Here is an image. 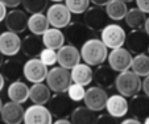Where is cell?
<instances>
[{
    "label": "cell",
    "mask_w": 149,
    "mask_h": 124,
    "mask_svg": "<svg viewBox=\"0 0 149 124\" xmlns=\"http://www.w3.org/2000/svg\"><path fill=\"white\" fill-rule=\"evenodd\" d=\"M131 69L139 77L148 75L149 74V56H146L145 53L135 54V57L132 58Z\"/></svg>",
    "instance_id": "obj_31"
},
{
    "label": "cell",
    "mask_w": 149,
    "mask_h": 124,
    "mask_svg": "<svg viewBox=\"0 0 149 124\" xmlns=\"http://www.w3.org/2000/svg\"><path fill=\"white\" fill-rule=\"evenodd\" d=\"M83 23L93 32L102 31L108 24V16L104 7L93 6L83 12Z\"/></svg>",
    "instance_id": "obj_7"
},
{
    "label": "cell",
    "mask_w": 149,
    "mask_h": 124,
    "mask_svg": "<svg viewBox=\"0 0 149 124\" xmlns=\"http://www.w3.org/2000/svg\"><path fill=\"white\" fill-rule=\"evenodd\" d=\"M143 29L145 31V33L149 36V17H146V19H145V23H144Z\"/></svg>",
    "instance_id": "obj_44"
},
{
    "label": "cell",
    "mask_w": 149,
    "mask_h": 124,
    "mask_svg": "<svg viewBox=\"0 0 149 124\" xmlns=\"http://www.w3.org/2000/svg\"><path fill=\"white\" fill-rule=\"evenodd\" d=\"M1 121L6 124H20L24 119V108L20 103L9 100L8 103L3 104L1 111Z\"/></svg>",
    "instance_id": "obj_18"
},
{
    "label": "cell",
    "mask_w": 149,
    "mask_h": 124,
    "mask_svg": "<svg viewBox=\"0 0 149 124\" xmlns=\"http://www.w3.org/2000/svg\"><path fill=\"white\" fill-rule=\"evenodd\" d=\"M125 44L128 50L133 54L145 53L149 45V36L144 29H132L125 37Z\"/></svg>",
    "instance_id": "obj_13"
},
{
    "label": "cell",
    "mask_w": 149,
    "mask_h": 124,
    "mask_svg": "<svg viewBox=\"0 0 149 124\" xmlns=\"http://www.w3.org/2000/svg\"><path fill=\"white\" fill-rule=\"evenodd\" d=\"M54 123L56 124H69L70 120H69L68 118H58V120H56Z\"/></svg>",
    "instance_id": "obj_43"
},
{
    "label": "cell",
    "mask_w": 149,
    "mask_h": 124,
    "mask_svg": "<svg viewBox=\"0 0 149 124\" xmlns=\"http://www.w3.org/2000/svg\"><path fill=\"white\" fill-rule=\"evenodd\" d=\"M81 59L90 66H98L107 61L108 50L103 41L99 38H88L81 45Z\"/></svg>",
    "instance_id": "obj_1"
},
{
    "label": "cell",
    "mask_w": 149,
    "mask_h": 124,
    "mask_svg": "<svg viewBox=\"0 0 149 124\" xmlns=\"http://www.w3.org/2000/svg\"><path fill=\"white\" fill-rule=\"evenodd\" d=\"M66 94H68L69 98H70L73 102H81V100H83V98H84L86 88H84V86L78 85V83H73V82H71V85L69 86Z\"/></svg>",
    "instance_id": "obj_35"
},
{
    "label": "cell",
    "mask_w": 149,
    "mask_h": 124,
    "mask_svg": "<svg viewBox=\"0 0 149 124\" xmlns=\"http://www.w3.org/2000/svg\"><path fill=\"white\" fill-rule=\"evenodd\" d=\"M146 50H148V54H149V45H148V49H146Z\"/></svg>",
    "instance_id": "obj_51"
},
{
    "label": "cell",
    "mask_w": 149,
    "mask_h": 124,
    "mask_svg": "<svg viewBox=\"0 0 149 124\" xmlns=\"http://www.w3.org/2000/svg\"><path fill=\"white\" fill-rule=\"evenodd\" d=\"M96 123L99 124H115L118 123V119L113 118V116H111L110 114H103V115H99L98 118H96Z\"/></svg>",
    "instance_id": "obj_36"
},
{
    "label": "cell",
    "mask_w": 149,
    "mask_h": 124,
    "mask_svg": "<svg viewBox=\"0 0 149 124\" xmlns=\"http://www.w3.org/2000/svg\"><path fill=\"white\" fill-rule=\"evenodd\" d=\"M48 74V66L44 65L38 57H32L24 63L23 77L31 83L44 82Z\"/></svg>",
    "instance_id": "obj_10"
},
{
    "label": "cell",
    "mask_w": 149,
    "mask_h": 124,
    "mask_svg": "<svg viewBox=\"0 0 149 124\" xmlns=\"http://www.w3.org/2000/svg\"><path fill=\"white\" fill-rule=\"evenodd\" d=\"M6 15H7V7L1 3V0H0V23L4 21L6 19Z\"/></svg>",
    "instance_id": "obj_40"
},
{
    "label": "cell",
    "mask_w": 149,
    "mask_h": 124,
    "mask_svg": "<svg viewBox=\"0 0 149 124\" xmlns=\"http://www.w3.org/2000/svg\"><path fill=\"white\" fill-rule=\"evenodd\" d=\"M7 95H8L9 100L23 104L29 99V87L26 86V83H24L23 81H13L11 82L8 90H7Z\"/></svg>",
    "instance_id": "obj_24"
},
{
    "label": "cell",
    "mask_w": 149,
    "mask_h": 124,
    "mask_svg": "<svg viewBox=\"0 0 149 124\" xmlns=\"http://www.w3.org/2000/svg\"><path fill=\"white\" fill-rule=\"evenodd\" d=\"M70 77L73 83L87 86L93 82L94 70L87 63H77L73 69H70Z\"/></svg>",
    "instance_id": "obj_22"
},
{
    "label": "cell",
    "mask_w": 149,
    "mask_h": 124,
    "mask_svg": "<svg viewBox=\"0 0 149 124\" xmlns=\"http://www.w3.org/2000/svg\"><path fill=\"white\" fill-rule=\"evenodd\" d=\"M108 1L110 0H90V3H93L94 6H100V7H104Z\"/></svg>",
    "instance_id": "obj_42"
},
{
    "label": "cell",
    "mask_w": 149,
    "mask_h": 124,
    "mask_svg": "<svg viewBox=\"0 0 149 124\" xmlns=\"http://www.w3.org/2000/svg\"><path fill=\"white\" fill-rule=\"evenodd\" d=\"M25 124H50L53 123V115L50 114L45 104H32L26 110H24V119Z\"/></svg>",
    "instance_id": "obj_11"
},
{
    "label": "cell",
    "mask_w": 149,
    "mask_h": 124,
    "mask_svg": "<svg viewBox=\"0 0 149 124\" xmlns=\"http://www.w3.org/2000/svg\"><path fill=\"white\" fill-rule=\"evenodd\" d=\"M46 85L53 93H66L71 85V77L69 69L62 66H53L46 74Z\"/></svg>",
    "instance_id": "obj_3"
},
{
    "label": "cell",
    "mask_w": 149,
    "mask_h": 124,
    "mask_svg": "<svg viewBox=\"0 0 149 124\" xmlns=\"http://www.w3.org/2000/svg\"><path fill=\"white\" fill-rule=\"evenodd\" d=\"M4 83H6V79H4V77L1 75V73H0V91L4 88Z\"/></svg>",
    "instance_id": "obj_45"
},
{
    "label": "cell",
    "mask_w": 149,
    "mask_h": 124,
    "mask_svg": "<svg viewBox=\"0 0 149 124\" xmlns=\"http://www.w3.org/2000/svg\"><path fill=\"white\" fill-rule=\"evenodd\" d=\"M145 19H146V13H144L141 9L137 8V7H136V8L128 9L125 16H124L125 24L132 29H143L144 23H145Z\"/></svg>",
    "instance_id": "obj_30"
},
{
    "label": "cell",
    "mask_w": 149,
    "mask_h": 124,
    "mask_svg": "<svg viewBox=\"0 0 149 124\" xmlns=\"http://www.w3.org/2000/svg\"><path fill=\"white\" fill-rule=\"evenodd\" d=\"M71 15L73 13L69 11V8L65 4H62L61 1L52 4L48 8V11H46V17H48V21L50 24V26H54V28H58V29L65 28L70 23Z\"/></svg>",
    "instance_id": "obj_8"
},
{
    "label": "cell",
    "mask_w": 149,
    "mask_h": 124,
    "mask_svg": "<svg viewBox=\"0 0 149 124\" xmlns=\"http://www.w3.org/2000/svg\"><path fill=\"white\" fill-rule=\"evenodd\" d=\"M81 62V53L74 45H63L57 50V63L65 69H73L77 63Z\"/></svg>",
    "instance_id": "obj_15"
},
{
    "label": "cell",
    "mask_w": 149,
    "mask_h": 124,
    "mask_svg": "<svg viewBox=\"0 0 149 124\" xmlns=\"http://www.w3.org/2000/svg\"><path fill=\"white\" fill-rule=\"evenodd\" d=\"M115 88L118 90L119 94H121L125 98L140 94L141 91V78L132 70L120 71L116 75L115 79Z\"/></svg>",
    "instance_id": "obj_2"
},
{
    "label": "cell",
    "mask_w": 149,
    "mask_h": 124,
    "mask_svg": "<svg viewBox=\"0 0 149 124\" xmlns=\"http://www.w3.org/2000/svg\"><path fill=\"white\" fill-rule=\"evenodd\" d=\"M135 1L139 9H141L144 13H149V0H135Z\"/></svg>",
    "instance_id": "obj_37"
},
{
    "label": "cell",
    "mask_w": 149,
    "mask_h": 124,
    "mask_svg": "<svg viewBox=\"0 0 149 124\" xmlns=\"http://www.w3.org/2000/svg\"><path fill=\"white\" fill-rule=\"evenodd\" d=\"M116 75H118V73H116L110 65L100 63V65H98L96 69L94 70L93 81H95L96 85L100 86V87L106 88V90H110V88H112L113 85H115Z\"/></svg>",
    "instance_id": "obj_17"
},
{
    "label": "cell",
    "mask_w": 149,
    "mask_h": 124,
    "mask_svg": "<svg viewBox=\"0 0 149 124\" xmlns=\"http://www.w3.org/2000/svg\"><path fill=\"white\" fill-rule=\"evenodd\" d=\"M96 112L91 108L86 107H75L70 114V123L73 124H94L96 123Z\"/></svg>",
    "instance_id": "obj_27"
},
{
    "label": "cell",
    "mask_w": 149,
    "mask_h": 124,
    "mask_svg": "<svg viewBox=\"0 0 149 124\" xmlns=\"http://www.w3.org/2000/svg\"><path fill=\"white\" fill-rule=\"evenodd\" d=\"M141 90H143L144 94L149 98V74L148 75H145L144 81H141Z\"/></svg>",
    "instance_id": "obj_39"
},
{
    "label": "cell",
    "mask_w": 149,
    "mask_h": 124,
    "mask_svg": "<svg viewBox=\"0 0 149 124\" xmlns=\"http://www.w3.org/2000/svg\"><path fill=\"white\" fill-rule=\"evenodd\" d=\"M104 110H107V112L116 119L124 118L128 114V100L121 94L111 95L107 98V103H106Z\"/></svg>",
    "instance_id": "obj_19"
},
{
    "label": "cell",
    "mask_w": 149,
    "mask_h": 124,
    "mask_svg": "<svg viewBox=\"0 0 149 124\" xmlns=\"http://www.w3.org/2000/svg\"><path fill=\"white\" fill-rule=\"evenodd\" d=\"M123 1H125V3H131V1H133V0H123Z\"/></svg>",
    "instance_id": "obj_50"
},
{
    "label": "cell",
    "mask_w": 149,
    "mask_h": 124,
    "mask_svg": "<svg viewBox=\"0 0 149 124\" xmlns=\"http://www.w3.org/2000/svg\"><path fill=\"white\" fill-rule=\"evenodd\" d=\"M65 40L68 41L70 45L74 46H81L84 41H87L88 38H91L93 31L88 28L84 23H69L65 26Z\"/></svg>",
    "instance_id": "obj_6"
},
{
    "label": "cell",
    "mask_w": 149,
    "mask_h": 124,
    "mask_svg": "<svg viewBox=\"0 0 149 124\" xmlns=\"http://www.w3.org/2000/svg\"><path fill=\"white\" fill-rule=\"evenodd\" d=\"M44 49V42H42L41 36L37 34H28L21 40V50L26 57H38L40 52Z\"/></svg>",
    "instance_id": "obj_23"
},
{
    "label": "cell",
    "mask_w": 149,
    "mask_h": 124,
    "mask_svg": "<svg viewBox=\"0 0 149 124\" xmlns=\"http://www.w3.org/2000/svg\"><path fill=\"white\" fill-rule=\"evenodd\" d=\"M41 38L45 48H50V49H54V50H58L65 44V34H63V32L58 28H54V26H52V28L49 26L44 32Z\"/></svg>",
    "instance_id": "obj_25"
},
{
    "label": "cell",
    "mask_w": 149,
    "mask_h": 124,
    "mask_svg": "<svg viewBox=\"0 0 149 124\" xmlns=\"http://www.w3.org/2000/svg\"><path fill=\"white\" fill-rule=\"evenodd\" d=\"M1 63H3V54L0 52V66H1Z\"/></svg>",
    "instance_id": "obj_46"
},
{
    "label": "cell",
    "mask_w": 149,
    "mask_h": 124,
    "mask_svg": "<svg viewBox=\"0 0 149 124\" xmlns=\"http://www.w3.org/2000/svg\"><path fill=\"white\" fill-rule=\"evenodd\" d=\"M1 107H3V102H1V98H0V111H1Z\"/></svg>",
    "instance_id": "obj_48"
},
{
    "label": "cell",
    "mask_w": 149,
    "mask_h": 124,
    "mask_svg": "<svg viewBox=\"0 0 149 124\" xmlns=\"http://www.w3.org/2000/svg\"><path fill=\"white\" fill-rule=\"evenodd\" d=\"M50 26L48 21L46 15H44V12L40 13H32L28 17V29L31 31V33L37 34V36H42L44 32Z\"/></svg>",
    "instance_id": "obj_28"
},
{
    "label": "cell",
    "mask_w": 149,
    "mask_h": 124,
    "mask_svg": "<svg viewBox=\"0 0 149 124\" xmlns=\"http://www.w3.org/2000/svg\"><path fill=\"white\" fill-rule=\"evenodd\" d=\"M4 23H6L7 31L19 34L25 32V29L28 28V16H26L25 11L12 8L9 12H7Z\"/></svg>",
    "instance_id": "obj_14"
},
{
    "label": "cell",
    "mask_w": 149,
    "mask_h": 124,
    "mask_svg": "<svg viewBox=\"0 0 149 124\" xmlns=\"http://www.w3.org/2000/svg\"><path fill=\"white\" fill-rule=\"evenodd\" d=\"M48 108L56 118H69L74 110V102L66 93H54L48 100Z\"/></svg>",
    "instance_id": "obj_4"
},
{
    "label": "cell",
    "mask_w": 149,
    "mask_h": 124,
    "mask_svg": "<svg viewBox=\"0 0 149 124\" xmlns=\"http://www.w3.org/2000/svg\"><path fill=\"white\" fill-rule=\"evenodd\" d=\"M121 123L123 124H140V120H139L137 118H135V116H132V118H130V119H124Z\"/></svg>",
    "instance_id": "obj_41"
},
{
    "label": "cell",
    "mask_w": 149,
    "mask_h": 124,
    "mask_svg": "<svg viewBox=\"0 0 149 124\" xmlns=\"http://www.w3.org/2000/svg\"><path fill=\"white\" fill-rule=\"evenodd\" d=\"M52 95L50 88L44 82L33 83L32 87H29V99L34 104H46Z\"/></svg>",
    "instance_id": "obj_26"
},
{
    "label": "cell",
    "mask_w": 149,
    "mask_h": 124,
    "mask_svg": "<svg viewBox=\"0 0 149 124\" xmlns=\"http://www.w3.org/2000/svg\"><path fill=\"white\" fill-rule=\"evenodd\" d=\"M128 112L137 119H145L149 115V98L140 94L131 96V100L128 102Z\"/></svg>",
    "instance_id": "obj_21"
},
{
    "label": "cell",
    "mask_w": 149,
    "mask_h": 124,
    "mask_svg": "<svg viewBox=\"0 0 149 124\" xmlns=\"http://www.w3.org/2000/svg\"><path fill=\"white\" fill-rule=\"evenodd\" d=\"M23 0H1V3L7 7V8H17V7L21 4Z\"/></svg>",
    "instance_id": "obj_38"
},
{
    "label": "cell",
    "mask_w": 149,
    "mask_h": 124,
    "mask_svg": "<svg viewBox=\"0 0 149 124\" xmlns=\"http://www.w3.org/2000/svg\"><path fill=\"white\" fill-rule=\"evenodd\" d=\"M100 40L107 46V49L120 48L125 44L127 33L119 24H107L100 31Z\"/></svg>",
    "instance_id": "obj_5"
},
{
    "label": "cell",
    "mask_w": 149,
    "mask_h": 124,
    "mask_svg": "<svg viewBox=\"0 0 149 124\" xmlns=\"http://www.w3.org/2000/svg\"><path fill=\"white\" fill-rule=\"evenodd\" d=\"M21 50V38L19 34L11 31H6L0 34V52L3 56L15 57Z\"/></svg>",
    "instance_id": "obj_16"
},
{
    "label": "cell",
    "mask_w": 149,
    "mask_h": 124,
    "mask_svg": "<svg viewBox=\"0 0 149 124\" xmlns=\"http://www.w3.org/2000/svg\"><path fill=\"white\" fill-rule=\"evenodd\" d=\"M132 58H133L132 53L127 48H124V46L111 49V52L107 56L108 65H110L116 73L130 70L131 63H132Z\"/></svg>",
    "instance_id": "obj_9"
},
{
    "label": "cell",
    "mask_w": 149,
    "mask_h": 124,
    "mask_svg": "<svg viewBox=\"0 0 149 124\" xmlns=\"http://www.w3.org/2000/svg\"><path fill=\"white\" fill-rule=\"evenodd\" d=\"M38 58L41 59V62L46 66H54L57 63V50L50 48H45L42 49L38 54Z\"/></svg>",
    "instance_id": "obj_34"
},
{
    "label": "cell",
    "mask_w": 149,
    "mask_h": 124,
    "mask_svg": "<svg viewBox=\"0 0 149 124\" xmlns=\"http://www.w3.org/2000/svg\"><path fill=\"white\" fill-rule=\"evenodd\" d=\"M104 9H106L108 19L119 21V20L124 19L127 11H128V7H127V3L123 0H110L104 6Z\"/></svg>",
    "instance_id": "obj_29"
},
{
    "label": "cell",
    "mask_w": 149,
    "mask_h": 124,
    "mask_svg": "<svg viewBox=\"0 0 149 124\" xmlns=\"http://www.w3.org/2000/svg\"><path fill=\"white\" fill-rule=\"evenodd\" d=\"M23 69H24V63L20 59L9 57L7 61H3L1 66H0V73H1V75L4 77L6 81L13 82V81H19L23 77Z\"/></svg>",
    "instance_id": "obj_20"
},
{
    "label": "cell",
    "mask_w": 149,
    "mask_h": 124,
    "mask_svg": "<svg viewBox=\"0 0 149 124\" xmlns=\"http://www.w3.org/2000/svg\"><path fill=\"white\" fill-rule=\"evenodd\" d=\"M21 4L24 7V11L28 13H40L46 9L48 0H23Z\"/></svg>",
    "instance_id": "obj_32"
},
{
    "label": "cell",
    "mask_w": 149,
    "mask_h": 124,
    "mask_svg": "<svg viewBox=\"0 0 149 124\" xmlns=\"http://www.w3.org/2000/svg\"><path fill=\"white\" fill-rule=\"evenodd\" d=\"M50 1H54V3H59V1H63V0H50Z\"/></svg>",
    "instance_id": "obj_49"
},
{
    "label": "cell",
    "mask_w": 149,
    "mask_h": 124,
    "mask_svg": "<svg viewBox=\"0 0 149 124\" xmlns=\"http://www.w3.org/2000/svg\"><path fill=\"white\" fill-rule=\"evenodd\" d=\"M107 98L108 94L106 88L100 87V86H93V87H88L86 90L83 102L86 107L91 108L95 112H99V111L104 110L106 103H107Z\"/></svg>",
    "instance_id": "obj_12"
},
{
    "label": "cell",
    "mask_w": 149,
    "mask_h": 124,
    "mask_svg": "<svg viewBox=\"0 0 149 124\" xmlns=\"http://www.w3.org/2000/svg\"><path fill=\"white\" fill-rule=\"evenodd\" d=\"M144 123H145V124H149V115L145 118V120H144Z\"/></svg>",
    "instance_id": "obj_47"
},
{
    "label": "cell",
    "mask_w": 149,
    "mask_h": 124,
    "mask_svg": "<svg viewBox=\"0 0 149 124\" xmlns=\"http://www.w3.org/2000/svg\"><path fill=\"white\" fill-rule=\"evenodd\" d=\"M65 6L74 15H82L90 7V0H63Z\"/></svg>",
    "instance_id": "obj_33"
}]
</instances>
